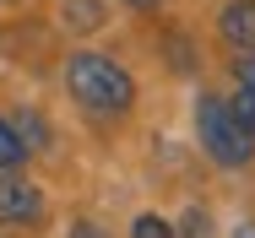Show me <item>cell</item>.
Returning <instances> with one entry per match:
<instances>
[{
	"instance_id": "cell-1",
	"label": "cell",
	"mask_w": 255,
	"mask_h": 238,
	"mask_svg": "<svg viewBox=\"0 0 255 238\" xmlns=\"http://www.w3.org/2000/svg\"><path fill=\"white\" fill-rule=\"evenodd\" d=\"M65 87L93 114H130V103H136V81L109 54H87V49H76L65 60Z\"/></svg>"
},
{
	"instance_id": "cell-2",
	"label": "cell",
	"mask_w": 255,
	"mask_h": 238,
	"mask_svg": "<svg viewBox=\"0 0 255 238\" xmlns=\"http://www.w3.org/2000/svg\"><path fill=\"white\" fill-rule=\"evenodd\" d=\"M196 136H201L206 157L223 162V168H245L250 152H255L250 130H245L239 114H234V103H228V97H212V92L196 97Z\"/></svg>"
},
{
	"instance_id": "cell-3",
	"label": "cell",
	"mask_w": 255,
	"mask_h": 238,
	"mask_svg": "<svg viewBox=\"0 0 255 238\" xmlns=\"http://www.w3.org/2000/svg\"><path fill=\"white\" fill-rule=\"evenodd\" d=\"M38 217H44V195L33 190L27 179H0V222L27 228V222H38Z\"/></svg>"
},
{
	"instance_id": "cell-4",
	"label": "cell",
	"mask_w": 255,
	"mask_h": 238,
	"mask_svg": "<svg viewBox=\"0 0 255 238\" xmlns=\"http://www.w3.org/2000/svg\"><path fill=\"white\" fill-rule=\"evenodd\" d=\"M217 33H223L234 49L255 54V0H228L223 16H217Z\"/></svg>"
},
{
	"instance_id": "cell-5",
	"label": "cell",
	"mask_w": 255,
	"mask_h": 238,
	"mask_svg": "<svg viewBox=\"0 0 255 238\" xmlns=\"http://www.w3.org/2000/svg\"><path fill=\"white\" fill-rule=\"evenodd\" d=\"M22 162H27V141L16 136L11 119H0V173H11V168H22Z\"/></svg>"
},
{
	"instance_id": "cell-6",
	"label": "cell",
	"mask_w": 255,
	"mask_h": 238,
	"mask_svg": "<svg viewBox=\"0 0 255 238\" xmlns=\"http://www.w3.org/2000/svg\"><path fill=\"white\" fill-rule=\"evenodd\" d=\"M65 22L76 33H93V27H103V5L98 0H65Z\"/></svg>"
},
{
	"instance_id": "cell-7",
	"label": "cell",
	"mask_w": 255,
	"mask_h": 238,
	"mask_svg": "<svg viewBox=\"0 0 255 238\" xmlns=\"http://www.w3.org/2000/svg\"><path fill=\"white\" fill-rule=\"evenodd\" d=\"M130 238H174V228H168L163 217L147 211V217H136V222H130Z\"/></svg>"
},
{
	"instance_id": "cell-8",
	"label": "cell",
	"mask_w": 255,
	"mask_h": 238,
	"mask_svg": "<svg viewBox=\"0 0 255 238\" xmlns=\"http://www.w3.org/2000/svg\"><path fill=\"white\" fill-rule=\"evenodd\" d=\"M16 136L27 141V152H38V146L49 141V130H44V119H38V114H22V130H16Z\"/></svg>"
},
{
	"instance_id": "cell-9",
	"label": "cell",
	"mask_w": 255,
	"mask_h": 238,
	"mask_svg": "<svg viewBox=\"0 0 255 238\" xmlns=\"http://www.w3.org/2000/svg\"><path fill=\"white\" fill-rule=\"evenodd\" d=\"M234 114H239V125L250 130V141H255V92L239 87V92H234Z\"/></svg>"
},
{
	"instance_id": "cell-10",
	"label": "cell",
	"mask_w": 255,
	"mask_h": 238,
	"mask_svg": "<svg viewBox=\"0 0 255 238\" xmlns=\"http://www.w3.org/2000/svg\"><path fill=\"white\" fill-rule=\"evenodd\" d=\"M234 81H239L245 92H255V54H245V60H234Z\"/></svg>"
},
{
	"instance_id": "cell-11",
	"label": "cell",
	"mask_w": 255,
	"mask_h": 238,
	"mask_svg": "<svg viewBox=\"0 0 255 238\" xmlns=\"http://www.w3.org/2000/svg\"><path fill=\"white\" fill-rule=\"evenodd\" d=\"M174 238H206V211H185V228Z\"/></svg>"
},
{
	"instance_id": "cell-12",
	"label": "cell",
	"mask_w": 255,
	"mask_h": 238,
	"mask_svg": "<svg viewBox=\"0 0 255 238\" xmlns=\"http://www.w3.org/2000/svg\"><path fill=\"white\" fill-rule=\"evenodd\" d=\"M234 238H255V222H245V228H239V233H234Z\"/></svg>"
},
{
	"instance_id": "cell-13",
	"label": "cell",
	"mask_w": 255,
	"mask_h": 238,
	"mask_svg": "<svg viewBox=\"0 0 255 238\" xmlns=\"http://www.w3.org/2000/svg\"><path fill=\"white\" fill-rule=\"evenodd\" d=\"M125 5H141V11H152V5H157V0H125Z\"/></svg>"
}]
</instances>
